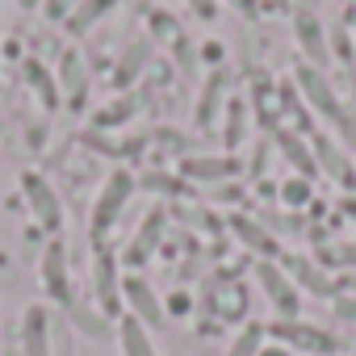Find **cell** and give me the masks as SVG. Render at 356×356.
Instances as JSON below:
<instances>
[{
	"mask_svg": "<svg viewBox=\"0 0 356 356\" xmlns=\"http://www.w3.org/2000/svg\"><path fill=\"white\" fill-rule=\"evenodd\" d=\"M130 193H134V176H130L126 168H113V172L105 176V185H101L97 206H92V235H105V231L118 222V214L126 210Z\"/></svg>",
	"mask_w": 356,
	"mask_h": 356,
	"instance_id": "7a4b0ae2",
	"label": "cell"
},
{
	"mask_svg": "<svg viewBox=\"0 0 356 356\" xmlns=\"http://www.w3.org/2000/svg\"><path fill=\"white\" fill-rule=\"evenodd\" d=\"M76 5L80 0H42V13H47V22H67L76 13Z\"/></svg>",
	"mask_w": 356,
	"mask_h": 356,
	"instance_id": "4dcf8cb0",
	"label": "cell"
},
{
	"mask_svg": "<svg viewBox=\"0 0 356 356\" xmlns=\"http://www.w3.org/2000/svg\"><path fill=\"white\" fill-rule=\"evenodd\" d=\"M147 55H151V47H147V42H134V47L126 51V59L118 63V72H113V84H118V88H122V84H130V80L138 76V67L147 63Z\"/></svg>",
	"mask_w": 356,
	"mask_h": 356,
	"instance_id": "4316f807",
	"label": "cell"
},
{
	"mask_svg": "<svg viewBox=\"0 0 356 356\" xmlns=\"http://www.w3.org/2000/svg\"><path fill=\"white\" fill-rule=\"evenodd\" d=\"M352 17H356V13H352Z\"/></svg>",
	"mask_w": 356,
	"mask_h": 356,
	"instance_id": "bcb514c9",
	"label": "cell"
},
{
	"mask_svg": "<svg viewBox=\"0 0 356 356\" xmlns=\"http://www.w3.org/2000/svg\"><path fill=\"white\" fill-rule=\"evenodd\" d=\"M222 84H227V72H214L206 80V88H202V105H197V118H193L202 130H210L214 118H218V109H222Z\"/></svg>",
	"mask_w": 356,
	"mask_h": 356,
	"instance_id": "7402d4cb",
	"label": "cell"
},
{
	"mask_svg": "<svg viewBox=\"0 0 356 356\" xmlns=\"http://www.w3.org/2000/svg\"><path fill=\"white\" fill-rule=\"evenodd\" d=\"M285 273H289V281H298V285H306L310 293H318V298H339V281L318 264V260H306V256H285Z\"/></svg>",
	"mask_w": 356,
	"mask_h": 356,
	"instance_id": "52a82bcc",
	"label": "cell"
},
{
	"mask_svg": "<svg viewBox=\"0 0 356 356\" xmlns=\"http://www.w3.org/2000/svg\"><path fill=\"white\" fill-rule=\"evenodd\" d=\"M260 356H289V348H281V343H264Z\"/></svg>",
	"mask_w": 356,
	"mask_h": 356,
	"instance_id": "60d3db41",
	"label": "cell"
},
{
	"mask_svg": "<svg viewBox=\"0 0 356 356\" xmlns=\"http://www.w3.org/2000/svg\"><path fill=\"white\" fill-rule=\"evenodd\" d=\"M138 185H143L147 193H155V197H181V193H185V181H176L172 172H159V168H155V172H143Z\"/></svg>",
	"mask_w": 356,
	"mask_h": 356,
	"instance_id": "cb8c5ba5",
	"label": "cell"
},
{
	"mask_svg": "<svg viewBox=\"0 0 356 356\" xmlns=\"http://www.w3.org/2000/svg\"><path fill=\"white\" fill-rule=\"evenodd\" d=\"M59 80H63L72 105H84L80 97H84V88H88V67H84V59H80L76 51H63V59H59Z\"/></svg>",
	"mask_w": 356,
	"mask_h": 356,
	"instance_id": "d6986e66",
	"label": "cell"
},
{
	"mask_svg": "<svg viewBox=\"0 0 356 356\" xmlns=\"http://www.w3.org/2000/svg\"><path fill=\"white\" fill-rule=\"evenodd\" d=\"M218 314H222V318H239V314H243V289H239V285H231V289L218 298Z\"/></svg>",
	"mask_w": 356,
	"mask_h": 356,
	"instance_id": "f546056e",
	"label": "cell"
},
{
	"mask_svg": "<svg viewBox=\"0 0 356 356\" xmlns=\"http://www.w3.org/2000/svg\"><path fill=\"white\" fill-rule=\"evenodd\" d=\"M84 147H92V151H101V155H122V147L118 143H109V138H101V130H84Z\"/></svg>",
	"mask_w": 356,
	"mask_h": 356,
	"instance_id": "1f68e13d",
	"label": "cell"
},
{
	"mask_svg": "<svg viewBox=\"0 0 356 356\" xmlns=\"http://www.w3.org/2000/svg\"><path fill=\"white\" fill-rule=\"evenodd\" d=\"M22 356H55L51 352V314H47V306H30L22 314Z\"/></svg>",
	"mask_w": 356,
	"mask_h": 356,
	"instance_id": "8fae6325",
	"label": "cell"
},
{
	"mask_svg": "<svg viewBox=\"0 0 356 356\" xmlns=\"http://www.w3.org/2000/svg\"><path fill=\"white\" fill-rule=\"evenodd\" d=\"M256 281L264 285V298L273 302V310L281 314V318H298V285L289 281V273L281 268V264H273V260H256Z\"/></svg>",
	"mask_w": 356,
	"mask_h": 356,
	"instance_id": "3957f363",
	"label": "cell"
},
{
	"mask_svg": "<svg viewBox=\"0 0 356 356\" xmlns=\"http://www.w3.org/2000/svg\"><path fill=\"white\" fill-rule=\"evenodd\" d=\"M67 314H72V323H76L84 335H92V339H109V335H113L109 314H105V310H97V306H88V302H72V306H67Z\"/></svg>",
	"mask_w": 356,
	"mask_h": 356,
	"instance_id": "44dd1931",
	"label": "cell"
},
{
	"mask_svg": "<svg viewBox=\"0 0 356 356\" xmlns=\"http://www.w3.org/2000/svg\"><path fill=\"white\" fill-rule=\"evenodd\" d=\"M273 143H277V151L289 159V168L298 172V176H306V181H314V172H318V163H314V151L306 147V138L298 134V130H289V126H277L273 130Z\"/></svg>",
	"mask_w": 356,
	"mask_h": 356,
	"instance_id": "7c38bea8",
	"label": "cell"
},
{
	"mask_svg": "<svg viewBox=\"0 0 356 356\" xmlns=\"http://www.w3.org/2000/svg\"><path fill=\"white\" fill-rule=\"evenodd\" d=\"M248 138V97H227V122H222V143L227 155Z\"/></svg>",
	"mask_w": 356,
	"mask_h": 356,
	"instance_id": "ffe728a7",
	"label": "cell"
},
{
	"mask_svg": "<svg viewBox=\"0 0 356 356\" xmlns=\"http://www.w3.org/2000/svg\"><path fill=\"white\" fill-rule=\"evenodd\" d=\"M318 264H323V268H356V243L318 248Z\"/></svg>",
	"mask_w": 356,
	"mask_h": 356,
	"instance_id": "83f0119b",
	"label": "cell"
},
{
	"mask_svg": "<svg viewBox=\"0 0 356 356\" xmlns=\"http://www.w3.org/2000/svg\"><path fill=\"white\" fill-rule=\"evenodd\" d=\"M214 202H239V189H231V185L222 189V185H218V193H214Z\"/></svg>",
	"mask_w": 356,
	"mask_h": 356,
	"instance_id": "ab89813d",
	"label": "cell"
},
{
	"mask_svg": "<svg viewBox=\"0 0 356 356\" xmlns=\"http://www.w3.org/2000/svg\"><path fill=\"white\" fill-rule=\"evenodd\" d=\"M189 306H193V298H189V293H172V298H168V306H163V314H168V310H172V314H185Z\"/></svg>",
	"mask_w": 356,
	"mask_h": 356,
	"instance_id": "d590c367",
	"label": "cell"
},
{
	"mask_svg": "<svg viewBox=\"0 0 356 356\" xmlns=\"http://www.w3.org/2000/svg\"><path fill=\"white\" fill-rule=\"evenodd\" d=\"M348 285H352V289H356V277H352V281H348Z\"/></svg>",
	"mask_w": 356,
	"mask_h": 356,
	"instance_id": "f6af8a7d",
	"label": "cell"
},
{
	"mask_svg": "<svg viewBox=\"0 0 356 356\" xmlns=\"http://www.w3.org/2000/svg\"><path fill=\"white\" fill-rule=\"evenodd\" d=\"M113 5H118V0H80V5H76V13L63 22V26H67V34H72V38H84V34H88V30H92V26L105 17Z\"/></svg>",
	"mask_w": 356,
	"mask_h": 356,
	"instance_id": "ac0fdd59",
	"label": "cell"
},
{
	"mask_svg": "<svg viewBox=\"0 0 356 356\" xmlns=\"http://www.w3.org/2000/svg\"><path fill=\"white\" fill-rule=\"evenodd\" d=\"M122 293H126V302H130V314L143 323V327H163V302L155 298V289L143 281V277H126L122 281Z\"/></svg>",
	"mask_w": 356,
	"mask_h": 356,
	"instance_id": "ba28073f",
	"label": "cell"
},
{
	"mask_svg": "<svg viewBox=\"0 0 356 356\" xmlns=\"http://www.w3.org/2000/svg\"><path fill=\"white\" fill-rule=\"evenodd\" d=\"M138 109H143V97H138V92H130V97H122L118 105H109V109H101V113H97V126L105 130V126H118V122H130V118H134Z\"/></svg>",
	"mask_w": 356,
	"mask_h": 356,
	"instance_id": "484cf974",
	"label": "cell"
},
{
	"mask_svg": "<svg viewBox=\"0 0 356 356\" xmlns=\"http://www.w3.org/2000/svg\"><path fill=\"white\" fill-rule=\"evenodd\" d=\"M22 193H26V202H30L38 227L59 235V227H63V202H59L55 185H47L38 172H26V176H22Z\"/></svg>",
	"mask_w": 356,
	"mask_h": 356,
	"instance_id": "277c9868",
	"label": "cell"
},
{
	"mask_svg": "<svg viewBox=\"0 0 356 356\" xmlns=\"http://www.w3.org/2000/svg\"><path fill=\"white\" fill-rule=\"evenodd\" d=\"M5 356H22V352H5Z\"/></svg>",
	"mask_w": 356,
	"mask_h": 356,
	"instance_id": "ee69618b",
	"label": "cell"
},
{
	"mask_svg": "<svg viewBox=\"0 0 356 356\" xmlns=\"http://www.w3.org/2000/svg\"><path fill=\"white\" fill-rule=\"evenodd\" d=\"M231 231H235V239H239L248 252H256L260 260H273V256H281V243L268 235V227H264V222H252L248 214H235V218H231Z\"/></svg>",
	"mask_w": 356,
	"mask_h": 356,
	"instance_id": "4fadbf2b",
	"label": "cell"
},
{
	"mask_svg": "<svg viewBox=\"0 0 356 356\" xmlns=\"http://www.w3.org/2000/svg\"><path fill=\"white\" fill-rule=\"evenodd\" d=\"M159 235H163V210H151V214L143 218V227H138V239L126 248V264H143V260L155 252Z\"/></svg>",
	"mask_w": 356,
	"mask_h": 356,
	"instance_id": "9a60e30c",
	"label": "cell"
},
{
	"mask_svg": "<svg viewBox=\"0 0 356 356\" xmlns=\"http://www.w3.org/2000/svg\"><path fill=\"white\" fill-rule=\"evenodd\" d=\"M151 143H163L168 151H185V138H181V130H155V134H151Z\"/></svg>",
	"mask_w": 356,
	"mask_h": 356,
	"instance_id": "836d02e7",
	"label": "cell"
},
{
	"mask_svg": "<svg viewBox=\"0 0 356 356\" xmlns=\"http://www.w3.org/2000/svg\"><path fill=\"white\" fill-rule=\"evenodd\" d=\"M277 339H285L289 348H302V352H339V339L335 335H327V331H318V327H310V323H298V318H281V323H273L268 327Z\"/></svg>",
	"mask_w": 356,
	"mask_h": 356,
	"instance_id": "5b68a950",
	"label": "cell"
},
{
	"mask_svg": "<svg viewBox=\"0 0 356 356\" xmlns=\"http://www.w3.org/2000/svg\"><path fill=\"white\" fill-rule=\"evenodd\" d=\"M189 9H193L202 22H214V13H218V5H214V0H189Z\"/></svg>",
	"mask_w": 356,
	"mask_h": 356,
	"instance_id": "e575fe53",
	"label": "cell"
},
{
	"mask_svg": "<svg viewBox=\"0 0 356 356\" xmlns=\"http://www.w3.org/2000/svg\"><path fill=\"white\" fill-rule=\"evenodd\" d=\"M331 51H335V55H339L343 63L352 59V34H348L343 26H335V30H331Z\"/></svg>",
	"mask_w": 356,
	"mask_h": 356,
	"instance_id": "d6a6232c",
	"label": "cell"
},
{
	"mask_svg": "<svg viewBox=\"0 0 356 356\" xmlns=\"http://www.w3.org/2000/svg\"><path fill=\"white\" fill-rule=\"evenodd\" d=\"M17 5H22V9H38V5H42V0H17Z\"/></svg>",
	"mask_w": 356,
	"mask_h": 356,
	"instance_id": "7bdbcfd3",
	"label": "cell"
},
{
	"mask_svg": "<svg viewBox=\"0 0 356 356\" xmlns=\"http://www.w3.org/2000/svg\"><path fill=\"white\" fill-rule=\"evenodd\" d=\"M260 348H264V327H260V323H248V327L231 339V348H227L222 356H260Z\"/></svg>",
	"mask_w": 356,
	"mask_h": 356,
	"instance_id": "d4e9b609",
	"label": "cell"
},
{
	"mask_svg": "<svg viewBox=\"0 0 356 356\" xmlns=\"http://www.w3.org/2000/svg\"><path fill=\"white\" fill-rule=\"evenodd\" d=\"M314 151H318V159H323V168L335 176L339 185H352V168H348V159H343V151L327 138V134H314Z\"/></svg>",
	"mask_w": 356,
	"mask_h": 356,
	"instance_id": "603a6c76",
	"label": "cell"
},
{
	"mask_svg": "<svg viewBox=\"0 0 356 356\" xmlns=\"http://www.w3.org/2000/svg\"><path fill=\"white\" fill-rule=\"evenodd\" d=\"M298 88H302V97L310 101V109H314V113H323L335 130H343V126H348V109L339 105V97H335V88H331V80H327L318 67L298 63Z\"/></svg>",
	"mask_w": 356,
	"mask_h": 356,
	"instance_id": "6da1fadb",
	"label": "cell"
},
{
	"mask_svg": "<svg viewBox=\"0 0 356 356\" xmlns=\"http://www.w3.org/2000/svg\"><path fill=\"white\" fill-rule=\"evenodd\" d=\"M22 76H26V84L38 92V101L47 105V109H59V84H55V76L47 72V63H38V59H26L22 63Z\"/></svg>",
	"mask_w": 356,
	"mask_h": 356,
	"instance_id": "2e32d148",
	"label": "cell"
},
{
	"mask_svg": "<svg viewBox=\"0 0 356 356\" xmlns=\"http://www.w3.org/2000/svg\"><path fill=\"white\" fill-rule=\"evenodd\" d=\"M335 314L348 318V323H356V302L352 298H335Z\"/></svg>",
	"mask_w": 356,
	"mask_h": 356,
	"instance_id": "8d00e7d4",
	"label": "cell"
},
{
	"mask_svg": "<svg viewBox=\"0 0 356 356\" xmlns=\"http://www.w3.org/2000/svg\"><path fill=\"white\" fill-rule=\"evenodd\" d=\"M268 227H277V231H306L302 218H268Z\"/></svg>",
	"mask_w": 356,
	"mask_h": 356,
	"instance_id": "74e56055",
	"label": "cell"
},
{
	"mask_svg": "<svg viewBox=\"0 0 356 356\" xmlns=\"http://www.w3.org/2000/svg\"><path fill=\"white\" fill-rule=\"evenodd\" d=\"M118 343H122V356H155V339L147 335V327L134 314L118 323Z\"/></svg>",
	"mask_w": 356,
	"mask_h": 356,
	"instance_id": "e0dca14e",
	"label": "cell"
},
{
	"mask_svg": "<svg viewBox=\"0 0 356 356\" xmlns=\"http://www.w3.org/2000/svg\"><path fill=\"white\" fill-rule=\"evenodd\" d=\"M38 277H42L47 298H55L59 306H72V281H67V256H63V243H47Z\"/></svg>",
	"mask_w": 356,
	"mask_h": 356,
	"instance_id": "8992f818",
	"label": "cell"
},
{
	"mask_svg": "<svg viewBox=\"0 0 356 356\" xmlns=\"http://www.w3.org/2000/svg\"><path fill=\"white\" fill-rule=\"evenodd\" d=\"M231 9H239L243 17H256V9H260V0H227Z\"/></svg>",
	"mask_w": 356,
	"mask_h": 356,
	"instance_id": "f35d334b",
	"label": "cell"
},
{
	"mask_svg": "<svg viewBox=\"0 0 356 356\" xmlns=\"http://www.w3.org/2000/svg\"><path fill=\"white\" fill-rule=\"evenodd\" d=\"M310 193H314V185L306 181V176H298V172L281 185V202H285V206H293V210H302V206L310 202Z\"/></svg>",
	"mask_w": 356,
	"mask_h": 356,
	"instance_id": "f1b7e54d",
	"label": "cell"
},
{
	"mask_svg": "<svg viewBox=\"0 0 356 356\" xmlns=\"http://www.w3.org/2000/svg\"><path fill=\"white\" fill-rule=\"evenodd\" d=\"M185 181H231L243 172V163L235 155H185L181 159Z\"/></svg>",
	"mask_w": 356,
	"mask_h": 356,
	"instance_id": "9c48e42d",
	"label": "cell"
},
{
	"mask_svg": "<svg viewBox=\"0 0 356 356\" xmlns=\"http://www.w3.org/2000/svg\"><path fill=\"white\" fill-rule=\"evenodd\" d=\"M293 34H298V47H302V55H306L310 67H323V63L331 59V47H327V38H323V22H318L310 9H302V13L293 17Z\"/></svg>",
	"mask_w": 356,
	"mask_h": 356,
	"instance_id": "30bf717a",
	"label": "cell"
},
{
	"mask_svg": "<svg viewBox=\"0 0 356 356\" xmlns=\"http://www.w3.org/2000/svg\"><path fill=\"white\" fill-rule=\"evenodd\" d=\"M92 281H97V298H101V310L105 314H118V302H122V285H118V260L109 252H97V268H92Z\"/></svg>",
	"mask_w": 356,
	"mask_h": 356,
	"instance_id": "5bb4252c",
	"label": "cell"
},
{
	"mask_svg": "<svg viewBox=\"0 0 356 356\" xmlns=\"http://www.w3.org/2000/svg\"><path fill=\"white\" fill-rule=\"evenodd\" d=\"M339 210H343V218H352V222H356V197H343V206H339Z\"/></svg>",
	"mask_w": 356,
	"mask_h": 356,
	"instance_id": "b9f144b4",
	"label": "cell"
}]
</instances>
